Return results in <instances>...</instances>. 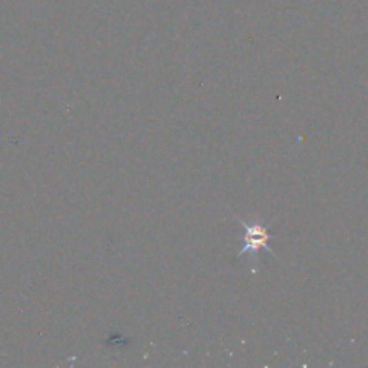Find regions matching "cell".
<instances>
[{
  "instance_id": "1",
  "label": "cell",
  "mask_w": 368,
  "mask_h": 368,
  "mask_svg": "<svg viewBox=\"0 0 368 368\" xmlns=\"http://www.w3.org/2000/svg\"><path fill=\"white\" fill-rule=\"evenodd\" d=\"M236 219L245 229V236H243L245 245L236 256L238 259L242 258L243 255H246L247 252H252L254 255H256L260 249H265L271 255L276 256V254L274 252V249L269 245V241L272 239V235H269V226L271 225H266V226H263L262 223L247 225L246 222L239 219V217H236Z\"/></svg>"
}]
</instances>
